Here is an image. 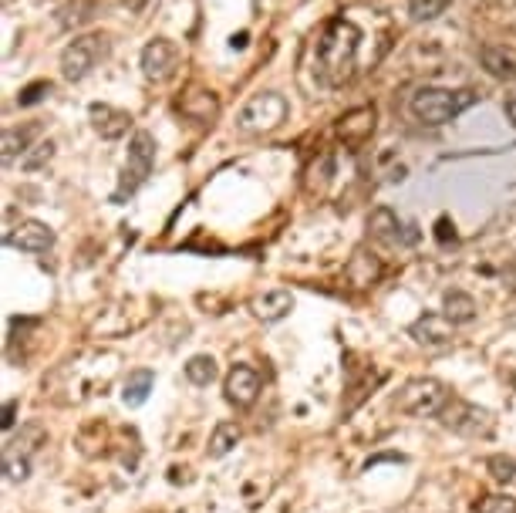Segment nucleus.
<instances>
[{
  "label": "nucleus",
  "mask_w": 516,
  "mask_h": 513,
  "mask_svg": "<svg viewBox=\"0 0 516 513\" xmlns=\"http://www.w3.org/2000/svg\"><path fill=\"white\" fill-rule=\"evenodd\" d=\"M375 119L378 112L371 105L351 108V112H344L341 119L334 122V135H338V142L348 152H361L371 142V135H375Z\"/></svg>",
  "instance_id": "6e6552de"
},
{
  "label": "nucleus",
  "mask_w": 516,
  "mask_h": 513,
  "mask_svg": "<svg viewBox=\"0 0 516 513\" xmlns=\"http://www.w3.org/2000/svg\"><path fill=\"white\" fill-rule=\"evenodd\" d=\"M14 412H17V402H7L4 405V429H14Z\"/></svg>",
  "instance_id": "2f4dec72"
},
{
  "label": "nucleus",
  "mask_w": 516,
  "mask_h": 513,
  "mask_svg": "<svg viewBox=\"0 0 516 513\" xmlns=\"http://www.w3.org/2000/svg\"><path fill=\"white\" fill-rule=\"evenodd\" d=\"M146 4H149V0H122V7L129 14H142V11H146Z\"/></svg>",
  "instance_id": "7c9ffc66"
},
{
  "label": "nucleus",
  "mask_w": 516,
  "mask_h": 513,
  "mask_svg": "<svg viewBox=\"0 0 516 513\" xmlns=\"http://www.w3.org/2000/svg\"><path fill=\"white\" fill-rule=\"evenodd\" d=\"M237 443H240L237 422H220V426L213 429V439H210V456H226Z\"/></svg>",
  "instance_id": "b1692460"
},
{
  "label": "nucleus",
  "mask_w": 516,
  "mask_h": 513,
  "mask_svg": "<svg viewBox=\"0 0 516 513\" xmlns=\"http://www.w3.org/2000/svg\"><path fill=\"white\" fill-rule=\"evenodd\" d=\"M284 119H287V102H284V95H277V92H260V95H253L250 102L240 108L237 125H240L243 132L264 135V132H274Z\"/></svg>",
  "instance_id": "423d86ee"
},
{
  "label": "nucleus",
  "mask_w": 516,
  "mask_h": 513,
  "mask_svg": "<svg viewBox=\"0 0 516 513\" xmlns=\"http://www.w3.org/2000/svg\"><path fill=\"white\" fill-rule=\"evenodd\" d=\"M41 132V125L38 122H27V125H7L4 129V142H0V156H4V162L11 166V162L17 156H27V149H34L31 146V139Z\"/></svg>",
  "instance_id": "2eb2a0df"
},
{
  "label": "nucleus",
  "mask_w": 516,
  "mask_h": 513,
  "mask_svg": "<svg viewBox=\"0 0 516 513\" xmlns=\"http://www.w3.org/2000/svg\"><path fill=\"white\" fill-rule=\"evenodd\" d=\"M230 48H247V34H233Z\"/></svg>",
  "instance_id": "72a5a7b5"
},
{
  "label": "nucleus",
  "mask_w": 516,
  "mask_h": 513,
  "mask_svg": "<svg viewBox=\"0 0 516 513\" xmlns=\"http://www.w3.org/2000/svg\"><path fill=\"white\" fill-rule=\"evenodd\" d=\"M486 470L493 473V480L496 483H516V459L510 456H490L486 459Z\"/></svg>",
  "instance_id": "a878e982"
},
{
  "label": "nucleus",
  "mask_w": 516,
  "mask_h": 513,
  "mask_svg": "<svg viewBox=\"0 0 516 513\" xmlns=\"http://www.w3.org/2000/svg\"><path fill=\"white\" fill-rule=\"evenodd\" d=\"M344 274H348V281L355 287H371L378 277H382V260H378L375 254H368V250H358Z\"/></svg>",
  "instance_id": "6ab92c4d"
},
{
  "label": "nucleus",
  "mask_w": 516,
  "mask_h": 513,
  "mask_svg": "<svg viewBox=\"0 0 516 513\" xmlns=\"http://www.w3.org/2000/svg\"><path fill=\"white\" fill-rule=\"evenodd\" d=\"M223 392H226V402L237 405V409H250L260 395V372L250 365H233L230 375L223 382Z\"/></svg>",
  "instance_id": "9b49d317"
},
{
  "label": "nucleus",
  "mask_w": 516,
  "mask_h": 513,
  "mask_svg": "<svg viewBox=\"0 0 516 513\" xmlns=\"http://www.w3.org/2000/svg\"><path fill=\"white\" fill-rule=\"evenodd\" d=\"M294 308V297L287 294V291H270L264 297H253L250 301V311L257 314L260 321H267V324H274L280 318H287Z\"/></svg>",
  "instance_id": "f3484780"
},
{
  "label": "nucleus",
  "mask_w": 516,
  "mask_h": 513,
  "mask_svg": "<svg viewBox=\"0 0 516 513\" xmlns=\"http://www.w3.org/2000/svg\"><path fill=\"white\" fill-rule=\"evenodd\" d=\"M142 75H146L149 81H156V85H162V81H172L179 71V48L176 41L169 38H152L146 48H142Z\"/></svg>",
  "instance_id": "1a4fd4ad"
},
{
  "label": "nucleus",
  "mask_w": 516,
  "mask_h": 513,
  "mask_svg": "<svg viewBox=\"0 0 516 513\" xmlns=\"http://www.w3.org/2000/svg\"><path fill=\"white\" fill-rule=\"evenodd\" d=\"M476 98L479 95L469 92V88H459V92H452V88H419L409 102V112L415 115V122L439 129V125L459 119L466 108H473Z\"/></svg>",
  "instance_id": "f03ea898"
},
{
  "label": "nucleus",
  "mask_w": 516,
  "mask_h": 513,
  "mask_svg": "<svg viewBox=\"0 0 516 513\" xmlns=\"http://www.w3.org/2000/svg\"><path fill=\"white\" fill-rule=\"evenodd\" d=\"M506 115H510V122L516 125V95L506 98Z\"/></svg>",
  "instance_id": "473e14b6"
},
{
  "label": "nucleus",
  "mask_w": 516,
  "mask_h": 513,
  "mask_svg": "<svg viewBox=\"0 0 516 513\" xmlns=\"http://www.w3.org/2000/svg\"><path fill=\"white\" fill-rule=\"evenodd\" d=\"M108 54V38L105 34H81L61 51V78L65 81H85L95 71V65Z\"/></svg>",
  "instance_id": "39448f33"
},
{
  "label": "nucleus",
  "mask_w": 516,
  "mask_h": 513,
  "mask_svg": "<svg viewBox=\"0 0 516 513\" xmlns=\"http://www.w3.org/2000/svg\"><path fill=\"white\" fill-rule=\"evenodd\" d=\"M409 331H412V338L425 348H446L452 341V321L446 318V314H422Z\"/></svg>",
  "instance_id": "ddd939ff"
},
{
  "label": "nucleus",
  "mask_w": 516,
  "mask_h": 513,
  "mask_svg": "<svg viewBox=\"0 0 516 513\" xmlns=\"http://www.w3.org/2000/svg\"><path fill=\"white\" fill-rule=\"evenodd\" d=\"M4 240L7 247L21 250V254H48L54 247V230L41 220H21Z\"/></svg>",
  "instance_id": "9d476101"
},
{
  "label": "nucleus",
  "mask_w": 516,
  "mask_h": 513,
  "mask_svg": "<svg viewBox=\"0 0 516 513\" xmlns=\"http://www.w3.org/2000/svg\"><path fill=\"white\" fill-rule=\"evenodd\" d=\"M44 95H51V81H34V85L21 88V95H17V105H21V108L38 105V102H44Z\"/></svg>",
  "instance_id": "bb28decb"
},
{
  "label": "nucleus",
  "mask_w": 516,
  "mask_h": 513,
  "mask_svg": "<svg viewBox=\"0 0 516 513\" xmlns=\"http://www.w3.org/2000/svg\"><path fill=\"white\" fill-rule=\"evenodd\" d=\"M88 122H92V129L102 135V139H122L125 132H129L132 125V115L125 112V108H115L108 102H92L88 105Z\"/></svg>",
  "instance_id": "f8f14e48"
},
{
  "label": "nucleus",
  "mask_w": 516,
  "mask_h": 513,
  "mask_svg": "<svg viewBox=\"0 0 516 513\" xmlns=\"http://www.w3.org/2000/svg\"><path fill=\"white\" fill-rule=\"evenodd\" d=\"M479 513H516V500H513V497H500V493H493V497H483V500H479Z\"/></svg>",
  "instance_id": "c85d7f7f"
},
{
  "label": "nucleus",
  "mask_w": 516,
  "mask_h": 513,
  "mask_svg": "<svg viewBox=\"0 0 516 513\" xmlns=\"http://www.w3.org/2000/svg\"><path fill=\"white\" fill-rule=\"evenodd\" d=\"M152 166H156V139H152V132L139 129L129 142V156H125L122 179H119V186H115L112 200L122 203L125 196H132L135 189L152 176Z\"/></svg>",
  "instance_id": "7ed1b4c3"
},
{
  "label": "nucleus",
  "mask_w": 516,
  "mask_h": 513,
  "mask_svg": "<svg viewBox=\"0 0 516 513\" xmlns=\"http://www.w3.org/2000/svg\"><path fill=\"white\" fill-rule=\"evenodd\" d=\"M183 372H186V378H189L193 385H210L213 378L220 375V368H216V358H213V355H193V358L186 362Z\"/></svg>",
  "instance_id": "5701e85b"
},
{
  "label": "nucleus",
  "mask_w": 516,
  "mask_h": 513,
  "mask_svg": "<svg viewBox=\"0 0 516 513\" xmlns=\"http://www.w3.org/2000/svg\"><path fill=\"white\" fill-rule=\"evenodd\" d=\"M442 314H446L452 324H469L476 318V301L466 291H449L446 301H442Z\"/></svg>",
  "instance_id": "4be33fe9"
},
{
  "label": "nucleus",
  "mask_w": 516,
  "mask_h": 513,
  "mask_svg": "<svg viewBox=\"0 0 516 513\" xmlns=\"http://www.w3.org/2000/svg\"><path fill=\"white\" fill-rule=\"evenodd\" d=\"M436 230H439V233H436V237H439V240H442V243H446V240H449V237H452V240H456V233H449V230H452V227H449V220H446V216H442V220H439V223H436Z\"/></svg>",
  "instance_id": "c756f323"
},
{
  "label": "nucleus",
  "mask_w": 516,
  "mask_h": 513,
  "mask_svg": "<svg viewBox=\"0 0 516 513\" xmlns=\"http://www.w3.org/2000/svg\"><path fill=\"white\" fill-rule=\"evenodd\" d=\"M186 119L193 122H213L216 115H220V102H216L213 92H206V88H189V95L179 102Z\"/></svg>",
  "instance_id": "dca6fc26"
},
{
  "label": "nucleus",
  "mask_w": 516,
  "mask_h": 513,
  "mask_svg": "<svg viewBox=\"0 0 516 513\" xmlns=\"http://www.w3.org/2000/svg\"><path fill=\"white\" fill-rule=\"evenodd\" d=\"M4 4H11V0H4Z\"/></svg>",
  "instance_id": "f704fd0d"
},
{
  "label": "nucleus",
  "mask_w": 516,
  "mask_h": 513,
  "mask_svg": "<svg viewBox=\"0 0 516 513\" xmlns=\"http://www.w3.org/2000/svg\"><path fill=\"white\" fill-rule=\"evenodd\" d=\"M479 65L490 71L493 78L513 81L516 78V51L510 48V44L490 41V44H483V48H479Z\"/></svg>",
  "instance_id": "4468645a"
},
{
  "label": "nucleus",
  "mask_w": 516,
  "mask_h": 513,
  "mask_svg": "<svg viewBox=\"0 0 516 513\" xmlns=\"http://www.w3.org/2000/svg\"><path fill=\"white\" fill-rule=\"evenodd\" d=\"M51 156H54V142L48 139V142H38V146H34V152H27L24 156V169H41L44 162H51Z\"/></svg>",
  "instance_id": "cd10ccee"
},
{
  "label": "nucleus",
  "mask_w": 516,
  "mask_h": 513,
  "mask_svg": "<svg viewBox=\"0 0 516 513\" xmlns=\"http://www.w3.org/2000/svg\"><path fill=\"white\" fill-rule=\"evenodd\" d=\"M439 419H442V426H449L452 432H459V436H469V439L493 436V416L486 409H479V405L449 399L446 409L439 412Z\"/></svg>",
  "instance_id": "0eeeda50"
},
{
  "label": "nucleus",
  "mask_w": 516,
  "mask_h": 513,
  "mask_svg": "<svg viewBox=\"0 0 516 513\" xmlns=\"http://www.w3.org/2000/svg\"><path fill=\"white\" fill-rule=\"evenodd\" d=\"M368 230L375 240H385V243H409L402 237V223H398V216L388 210V206H378V210H371L368 216Z\"/></svg>",
  "instance_id": "aec40b11"
},
{
  "label": "nucleus",
  "mask_w": 516,
  "mask_h": 513,
  "mask_svg": "<svg viewBox=\"0 0 516 513\" xmlns=\"http://www.w3.org/2000/svg\"><path fill=\"white\" fill-rule=\"evenodd\" d=\"M98 11H102L98 0H68V4L58 7V27L75 31V27H85L88 21H95Z\"/></svg>",
  "instance_id": "a211bd4d"
},
{
  "label": "nucleus",
  "mask_w": 516,
  "mask_h": 513,
  "mask_svg": "<svg viewBox=\"0 0 516 513\" xmlns=\"http://www.w3.org/2000/svg\"><path fill=\"white\" fill-rule=\"evenodd\" d=\"M449 402V389L439 382V378H409L398 392L395 405L405 412V416L425 419V416H439Z\"/></svg>",
  "instance_id": "20e7f679"
},
{
  "label": "nucleus",
  "mask_w": 516,
  "mask_h": 513,
  "mask_svg": "<svg viewBox=\"0 0 516 513\" xmlns=\"http://www.w3.org/2000/svg\"><path fill=\"white\" fill-rule=\"evenodd\" d=\"M152 382H156V375H152L149 368H139V372H132L129 378H125L122 402L129 405V409H135V405H142V402L149 399V392H152Z\"/></svg>",
  "instance_id": "412c9836"
},
{
  "label": "nucleus",
  "mask_w": 516,
  "mask_h": 513,
  "mask_svg": "<svg viewBox=\"0 0 516 513\" xmlns=\"http://www.w3.org/2000/svg\"><path fill=\"white\" fill-rule=\"evenodd\" d=\"M452 7V0H409V14L412 21H436V17H442Z\"/></svg>",
  "instance_id": "393cba45"
},
{
  "label": "nucleus",
  "mask_w": 516,
  "mask_h": 513,
  "mask_svg": "<svg viewBox=\"0 0 516 513\" xmlns=\"http://www.w3.org/2000/svg\"><path fill=\"white\" fill-rule=\"evenodd\" d=\"M361 31L348 17H331L314 44V78L324 88H344L358 71Z\"/></svg>",
  "instance_id": "f257e3e1"
}]
</instances>
